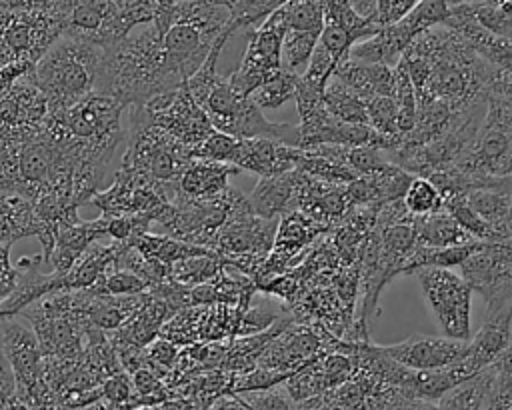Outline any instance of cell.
<instances>
[{
  "mask_svg": "<svg viewBox=\"0 0 512 410\" xmlns=\"http://www.w3.org/2000/svg\"><path fill=\"white\" fill-rule=\"evenodd\" d=\"M398 62L414 84L418 104L440 102L454 114L488 102L498 72L448 26H434L416 36Z\"/></svg>",
  "mask_w": 512,
  "mask_h": 410,
  "instance_id": "1",
  "label": "cell"
},
{
  "mask_svg": "<svg viewBox=\"0 0 512 410\" xmlns=\"http://www.w3.org/2000/svg\"><path fill=\"white\" fill-rule=\"evenodd\" d=\"M178 86L182 84L166 68L162 36L154 24L104 50L96 92L118 100L124 108L146 104Z\"/></svg>",
  "mask_w": 512,
  "mask_h": 410,
  "instance_id": "2",
  "label": "cell"
},
{
  "mask_svg": "<svg viewBox=\"0 0 512 410\" xmlns=\"http://www.w3.org/2000/svg\"><path fill=\"white\" fill-rule=\"evenodd\" d=\"M230 8L208 0H178L172 22L162 36L164 62L170 76L184 84L204 64L226 32Z\"/></svg>",
  "mask_w": 512,
  "mask_h": 410,
  "instance_id": "3",
  "label": "cell"
},
{
  "mask_svg": "<svg viewBox=\"0 0 512 410\" xmlns=\"http://www.w3.org/2000/svg\"><path fill=\"white\" fill-rule=\"evenodd\" d=\"M104 48L60 36L34 64V80L50 102L52 114L66 110L96 92Z\"/></svg>",
  "mask_w": 512,
  "mask_h": 410,
  "instance_id": "4",
  "label": "cell"
},
{
  "mask_svg": "<svg viewBox=\"0 0 512 410\" xmlns=\"http://www.w3.org/2000/svg\"><path fill=\"white\" fill-rule=\"evenodd\" d=\"M192 160V150L156 126L142 104L130 106L128 150L122 168L144 172L158 182H176Z\"/></svg>",
  "mask_w": 512,
  "mask_h": 410,
  "instance_id": "5",
  "label": "cell"
},
{
  "mask_svg": "<svg viewBox=\"0 0 512 410\" xmlns=\"http://www.w3.org/2000/svg\"><path fill=\"white\" fill-rule=\"evenodd\" d=\"M178 196L176 182H158L144 172L120 168L114 182L98 192L94 204L104 216H146L160 224Z\"/></svg>",
  "mask_w": 512,
  "mask_h": 410,
  "instance_id": "6",
  "label": "cell"
},
{
  "mask_svg": "<svg viewBox=\"0 0 512 410\" xmlns=\"http://www.w3.org/2000/svg\"><path fill=\"white\" fill-rule=\"evenodd\" d=\"M278 222L280 218L264 220L256 216L246 196L218 232L212 250L224 264L254 278L274 248Z\"/></svg>",
  "mask_w": 512,
  "mask_h": 410,
  "instance_id": "7",
  "label": "cell"
},
{
  "mask_svg": "<svg viewBox=\"0 0 512 410\" xmlns=\"http://www.w3.org/2000/svg\"><path fill=\"white\" fill-rule=\"evenodd\" d=\"M244 200L246 196L232 186L206 200L176 198L160 226L166 228L172 238L212 250L218 232Z\"/></svg>",
  "mask_w": 512,
  "mask_h": 410,
  "instance_id": "8",
  "label": "cell"
},
{
  "mask_svg": "<svg viewBox=\"0 0 512 410\" xmlns=\"http://www.w3.org/2000/svg\"><path fill=\"white\" fill-rule=\"evenodd\" d=\"M416 276L430 316L446 338L470 340L472 288L452 268H420Z\"/></svg>",
  "mask_w": 512,
  "mask_h": 410,
  "instance_id": "9",
  "label": "cell"
},
{
  "mask_svg": "<svg viewBox=\"0 0 512 410\" xmlns=\"http://www.w3.org/2000/svg\"><path fill=\"white\" fill-rule=\"evenodd\" d=\"M62 36V22L54 14L30 8L0 10V68L26 62L36 64Z\"/></svg>",
  "mask_w": 512,
  "mask_h": 410,
  "instance_id": "10",
  "label": "cell"
},
{
  "mask_svg": "<svg viewBox=\"0 0 512 410\" xmlns=\"http://www.w3.org/2000/svg\"><path fill=\"white\" fill-rule=\"evenodd\" d=\"M50 118V102L38 88L32 68L0 94V144L42 136Z\"/></svg>",
  "mask_w": 512,
  "mask_h": 410,
  "instance_id": "11",
  "label": "cell"
},
{
  "mask_svg": "<svg viewBox=\"0 0 512 410\" xmlns=\"http://www.w3.org/2000/svg\"><path fill=\"white\" fill-rule=\"evenodd\" d=\"M124 106L104 94H90L78 104L54 112V124L70 138L114 152L122 138L120 114Z\"/></svg>",
  "mask_w": 512,
  "mask_h": 410,
  "instance_id": "12",
  "label": "cell"
},
{
  "mask_svg": "<svg viewBox=\"0 0 512 410\" xmlns=\"http://www.w3.org/2000/svg\"><path fill=\"white\" fill-rule=\"evenodd\" d=\"M284 36L286 20L280 8L252 30L238 70L228 76L232 88L240 96H252L262 84L282 70Z\"/></svg>",
  "mask_w": 512,
  "mask_h": 410,
  "instance_id": "13",
  "label": "cell"
},
{
  "mask_svg": "<svg viewBox=\"0 0 512 410\" xmlns=\"http://www.w3.org/2000/svg\"><path fill=\"white\" fill-rule=\"evenodd\" d=\"M460 276L486 302V312L512 304V244L480 242L458 266Z\"/></svg>",
  "mask_w": 512,
  "mask_h": 410,
  "instance_id": "14",
  "label": "cell"
},
{
  "mask_svg": "<svg viewBox=\"0 0 512 410\" xmlns=\"http://www.w3.org/2000/svg\"><path fill=\"white\" fill-rule=\"evenodd\" d=\"M142 106L156 126L178 138L190 150L196 148L214 130L186 82L176 90L154 96Z\"/></svg>",
  "mask_w": 512,
  "mask_h": 410,
  "instance_id": "15",
  "label": "cell"
},
{
  "mask_svg": "<svg viewBox=\"0 0 512 410\" xmlns=\"http://www.w3.org/2000/svg\"><path fill=\"white\" fill-rule=\"evenodd\" d=\"M116 0H68L62 14V36L110 48L128 36Z\"/></svg>",
  "mask_w": 512,
  "mask_h": 410,
  "instance_id": "16",
  "label": "cell"
},
{
  "mask_svg": "<svg viewBox=\"0 0 512 410\" xmlns=\"http://www.w3.org/2000/svg\"><path fill=\"white\" fill-rule=\"evenodd\" d=\"M334 340H324L322 332L312 324L292 320L260 354L256 368L296 374L300 368L316 360L326 350H332Z\"/></svg>",
  "mask_w": 512,
  "mask_h": 410,
  "instance_id": "17",
  "label": "cell"
},
{
  "mask_svg": "<svg viewBox=\"0 0 512 410\" xmlns=\"http://www.w3.org/2000/svg\"><path fill=\"white\" fill-rule=\"evenodd\" d=\"M470 340L414 334L402 342L380 346V350L410 370H438L460 362Z\"/></svg>",
  "mask_w": 512,
  "mask_h": 410,
  "instance_id": "18",
  "label": "cell"
},
{
  "mask_svg": "<svg viewBox=\"0 0 512 410\" xmlns=\"http://www.w3.org/2000/svg\"><path fill=\"white\" fill-rule=\"evenodd\" d=\"M298 148L270 138H244L230 158L238 170H248L260 178L278 176L296 170Z\"/></svg>",
  "mask_w": 512,
  "mask_h": 410,
  "instance_id": "19",
  "label": "cell"
},
{
  "mask_svg": "<svg viewBox=\"0 0 512 410\" xmlns=\"http://www.w3.org/2000/svg\"><path fill=\"white\" fill-rule=\"evenodd\" d=\"M512 342V304L486 312L484 324L468 342V350L462 358L464 366L478 374L488 368Z\"/></svg>",
  "mask_w": 512,
  "mask_h": 410,
  "instance_id": "20",
  "label": "cell"
},
{
  "mask_svg": "<svg viewBox=\"0 0 512 410\" xmlns=\"http://www.w3.org/2000/svg\"><path fill=\"white\" fill-rule=\"evenodd\" d=\"M108 238V216H100L90 222L68 224L58 230L54 250L48 258V266L56 274H68L76 262L84 256V252L98 240Z\"/></svg>",
  "mask_w": 512,
  "mask_h": 410,
  "instance_id": "21",
  "label": "cell"
},
{
  "mask_svg": "<svg viewBox=\"0 0 512 410\" xmlns=\"http://www.w3.org/2000/svg\"><path fill=\"white\" fill-rule=\"evenodd\" d=\"M340 80L346 88L358 94L364 102L372 100L374 96H392L396 88V74L392 66L384 64H368L362 60L352 58L350 54L342 58L332 74Z\"/></svg>",
  "mask_w": 512,
  "mask_h": 410,
  "instance_id": "22",
  "label": "cell"
},
{
  "mask_svg": "<svg viewBox=\"0 0 512 410\" xmlns=\"http://www.w3.org/2000/svg\"><path fill=\"white\" fill-rule=\"evenodd\" d=\"M240 170L228 162H212L194 158L178 176V196L190 200H206L222 194L230 184L228 180Z\"/></svg>",
  "mask_w": 512,
  "mask_h": 410,
  "instance_id": "23",
  "label": "cell"
},
{
  "mask_svg": "<svg viewBox=\"0 0 512 410\" xmlns=\"http://www.w3.org/2000/svg\"><path fill=\"white\" fill-rule=\"evenodd\" d=\"M296 200V170L260 178L248 196L252 212L264 220L282 218L294 212Z\"/></svg>",
  "mask_w": 512,
  "mask_h": 410,
  "instance_id": "24",
  "label": "cell"
},
{
  "mask_svg": "<svg viewBox=\"0 0 512 410\" xmlns=\"http://www.w3.org/2000/svg\"><path fill=\"white\" fill-rule=\"evenodd\" d=\"M38 234L34 202L18 192H0V244L12 246L24 236Z\"/></svg>",
  "mask_w": 512,
  "mask_h": 410,
  "instance_id": "25",
  "label": "cell"
},
{
  "mask_svg": "<svg viewBox=\"0 0 512 410\" xmlns=\"http://www.w3.org/2000/svg\"><path fill=\"white\" fill-rule=\"evenodd\" d=\"M414 234L418 246L446 248L478 242L446 210L430 216H414Z\"/></svg>",
  "mask_w": 512,
  "mask_h": 410,
  "instance_id": "26",
  "label": "cell"
},
{
  "mask_svg": "<svg viewBox=\"0 0 512 410\" xmlns=\"http://www.w3.org/2000/svg\"><path fill=\"white\" fill-rule=\"evenodd\" d=\"M130 246H134L138 252H142L146 258H154L166 266H172L180 260L194 258V256H218L214 250L182 242L178 238H172L168 234H140L136 236Z\"/></svg>",
  "mask_w": 512,
  "mask_h": 410,
  "instance_id": "27",
  "label": "cell"
},
{
  "mask_svg": "<svg viewBox=\"0 0 512 410\" xmlns=\"http://www.w3.org/2000/svg\"><path fill=\"white\" fill-rule=\"evenodd\" d=\"M494 384L492 366L466 378L448 390L436 404V410H486Z\"/></svg>",
  "mask_w": 512,
  "mask_h": 410,
  "instance_id": "28",
  "label": "cell"
},
{
  "mask_svg": "<svg viewBox=\"0 0 512 410\" xmlns=\"http://www.w3.org/2000/svg\"><path fill=\"white\" fill-rule=\"evenodd\" d=\"M322 232H326V228L316 224L302 212H288L278 222L272 250L286 256L288 260H294L302 252V248L308 246Z\"/></svg>",
  "mask_w": 512,
  "mask_h": 410,
  "instance_id": "29",
  "label": "cell"
},
{
  "mask_svg": "<svg viewBox=\"0 0 512 410\" xmlns=\"http://www.w3.org/2000/svg\"><path fill=\"white\" fill-rule=\"evenodd\" d=\"M324 106L326 110L348 124H368V108L366 102L354 94L350 88H346L340 80L334 76L326 84L324 90Z\"/></svg>",
  "mask_w": 512,
  "mask_h": 410,
  "instance_id": "30",
  "label": "cell"
},
{
  "mask_svg": "<svg viewBox=\"0 0 512 410\" xmlns=\"http://www.w3.org/2000/svg\"><path fill=\"white\" fill-rule=\"evenodd\" d=\"M320 34L286 30L282 42V68L302 76L310 64V58L318 46Z\"/></svg>",
  "mask_w": 512,
  "mask_h": 410,
  "instance_id": "31",
  "label": "cell"
},
{
  "mask_svg": "<svg viewBox=\"0 0 512 410\" xmlns=\"http://www.w3.org/2000/svg\"><path fill=\"white\" fill-rule=\"evenodd\" d=\"M224 268V262L218 256H194L180 260L170 266V280L184 286L194 288L218 276Z\"/></svg>",
  "mask_w": 512,
  "mask_h": 410,
  "instance_id": "32",
  "label": "cell"
},
{
  "mask_svg": "<svg viewBox=\"0 0 512 410\" xmlns=\"http://www.w3.org/2000/svg\"><path fill=\"white\" fill-rule=\"evenodd\" d=\"M298 80L300 76L288 70H280L278 74H274L266 84H262L254 94L252 100L256 102V106L262 110H276L282 104H286L288 100L296 98V90H298Z\"/></svg>",
  "mask_w": 512,
  "mask_h": 410,
  "instance_id": "33",
  "label": "cell"
},
{
  "mask_svg": "<svg viewBox=\"0 0 512 410\" xmlns=\"http://www.w3.org/2000/svg\"><path fill=\"white\" fill-rule=\"evenodd\" d=\"M280 10L286 20V30L322 34L324 6L320 0H288Z\"/></svg>",
  "mask_w": 512,
  "mask_h": 410,
  "instance_id": "34",
  "label": "cell"
},
{
  "mask_svg": "<svg viewBox=\"0 0 512 410\" xmlns=\"http://www.w3.org/2000/svg\"><path fill=\"white\" fill-rule=\"evenodd\" d=\"M402 202L412 216H430L444 210V198L440 190L422 176H414Z\"/></svg>",
  "mask_w": 512,
  "mask_h": 410,
  "instance_id": "35",
  "label": "cell"
},
{
  "mask_svg": "<svg viewBox=\"0 0 512 410\" xmlns=\"http://www.w3.org/2000/svg\"><path fill=\"white\" fill-rule=\"evenodd\" d=\"M286 2L288 0H236L230 8V26L234 32L240 28H256Z\"/></svg>",
  "mask_w": 512,
  "mask_h": 410,
  "instance_id": "36",
  "label": "cell"
},
{
  "mask_svg": "<svg viewBox=\"0 0 512 410\" xmlns=\"http://www.w3.org/2000/svg\"><path fill=\"white\" fill-rule=\"evenodd\" d=\"M344 160L346 164L358 174V176H372L388 170L394 166L384 150L372 144H362V146H352L344 150Z\"/></svg>",
  "mask_w": 512,
  "mask_h": 410,
  "instance_id": "37",
  "label": "cell"
},
{
  "mask_svg": "<svg viewBox=\"0 0 512 410\" xmlns=\"http://www.w3.org/2000/svg\"><path fill=\"white\" fill-rule=\"evenodd\" d=\"M366 108H368V124L372 130H376L382 136L402 140L396 124L398 108L392 96H374L372 100L366 102Z\"/></svg>",
  "mask_w": 512,
  "mask_h": 410,
  "instance_id": "38",
  "label": "cell"
},
{
  "mask_svg": "<svg viewBox=\"0 0 512 410\" xmlns=\"http://www.w3.org/2000/svg\"><path fill=\"white\" fill-rule=\"evenodd\" d=\"M236 136H230L226 132L220 130H212L196 148H192V156L194 158H202V160H212V162H228L238 146Z\"/></svg>",
  "mask_w": 512,
  "mask_h": 410,
  "instance_id": "39",
  "label": "cell"
},
{
  "mask_svg": "<svg viewBox=\"0 0 512 410\" xmlns=\"http://www.w3.org/2000/svg\"><path fill=\"white\" fill-rule=\"evenodd\" d=\"M254 410H296V402L286 392L284 384L268 388V390H256V392H244L240 394Z\"/></svg>",
  "mask_w": 512,
  "mask_h": 410,
  "instance_id": "40",
  "label": "cell"
},
{
  "mask_svg": "<svg viewBox=\"0 0 512 410\" xmlns=\"http://www.w3.org/2000/svg\"><path fill=\"white\" fill-rule=\"evenodd\" d=\"M22 266L10 264V246L0 244V300H6L22 280Z\"/></svg>",
  "mask_w": 512,
  "mask_h": 410,
  "instance_id": "41",
  "label": "cell"
},
{
  "mask_svg": "<svg viewBox=\"0 0 512 410\" xmlns=\"http://www.w3.org/2000/svg\"><path fill=\"white\" fill-rule=\"evenodd\" d=\"M420 0H380L378 2V22L382 26L394 24L404 18Z\"/></svg>",
  "mask_w": 512,
  "mask_h": 410,
  "instance_id": "42",
  "label": "cell"
},
{
  "mask_svg": "<svg viewBox=\"0 0 512 410\" xmlns=\"http://www.w3.org/2000/svg\"><path fill=\"white\" fill-rule=\"evenodd\" d=\"M16 396V380L14 372L10 368V362L6 358L4 346L0 342V410Z\"/></svg>",
  "mask_w": 512,
  "mask_h": 410,
  "instance_id": "43",
  "label": "cell"
},
{
  "mask_svg": "<svg viewBox=\"0 0 512 410\" xmlns=\"http://www.w3.org/2000/svg\"><path fill=\"white\" fill-rule=\"evenodd\" d=\"M208 410H254L240 394H228L218 398Z\"/></svg>",
  "mask_w": 512,
  "mask_h": 410,
  "instance_id": "44",
  "label": "cell"
},
{
  "mask_svg": "<svg viewBox=\"0 0 512 410\" xmlns=\"http://www.w3.org/2000/svg\"><path fill=\"white\" fill-rule=\"evenodd\" d=\"M350 4L358 16L378 22V0H350Z\"/></svg>",
  "mask_w": 512,
  "mask_h": 410,
  "instance_id": "45",
  "label": "cell"
},
{
  "mask_svg": "<svg viewBox=\"0 0 512 410\" xmlns=\"http://www.w3.org/2000/svg\"><path fill=\"white\" fill-rule=\"evenodd\" d=\"M296 410H334V408L324 400V396H316L304 402H296Z\"/></svg>",
  "mask_w": 512,
  "mask_h": 410,
  "instance_id": "46",
  "label": "cell"
}]
</instances>
